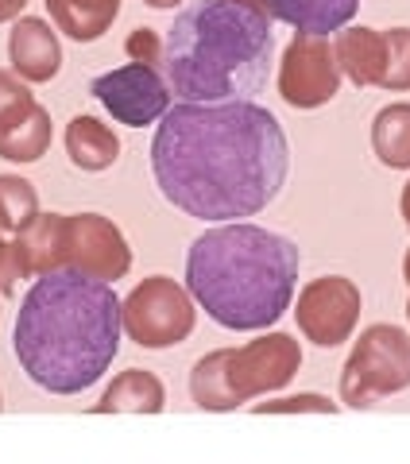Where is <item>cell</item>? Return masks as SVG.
I'll list each match as a JSON object with an SVG mask.
<instances>
[{
    "label": "cell",
    "mask_w": 410,
    "mask_h": 464,
    "mask_svg": "<svg viewBox=\"0 0 410 464\" xmlns=\"http://www.w3.org/2000/svg\"><path fill=\"white\" fill-rule=\"evenodd\" d=\"M155 186L198 221H244L268 209L290 174V143L271 109L256 101H179L151 140Z\"/></svg>",
    "instance_id": "obj_1"
},
{
    "label": "cell",
    "mask_w": 410,
    "mask_h": 464,
    "mask_svg": "<svg viewBox=\"0 0 410 464\" xmlns=\"http://www.w3.org/2000/svg\"><path fill=\"white\" fill-rule=\"evenodd\" d=\"M121 333V298L112 283L78 271H51L24 295L12 348L39 391L82 395L112 368Z\"/></svg>",
    "instance_id": "obj_2"
},
{
    "label": "cell",
    "mask_w": 410,
    "mask_h": 464,
    "mask_svg": "<svg viewBox=\"0 0 410 464\" xmlns=\"http://www.w3.org/2000/svg\"><path fill=\"white\" fill-rule=\"evenodd\" d=\"M302 252L271 228L225 221L190 244L186 290L221 329L259 333L295 302Z\"/></svg>",
    "instance_id": "obj_3"
},
{
    "label": "cell",
    "mask_w": 410,
    "mask_h": 464,
    "mask_svg": "<svg viewBox=\"0 0 410 464\" xmlns=\"http://www.w3.org/2000/svg\"><path fill=\"white\" fill-rule=\"evenodd\" d=\"M271 16L248 0H198L163 39V78L179 101H252L275 63Z\"/></svg>",
    "instance_id": "obj_4"
},
{
    "label": "cell",
    "mask_w": 410,
    "mask_h": 464,
    "mask_svg": "<svg viewBox=\"0 0 410 464\" xmlns=\"http://www.w3.org/2000/svg\"><path fill=\"white\" fill-rule=\"evenodd\" d=\"M302 368V348L290 333H268L240 348H217L190 372V399L201 411H237L271 391H283Z\"/></svg>",
    "instance_id": "obj_5"
},
{
    "label": "cell",
    "mask_w": 410,
    "mask_h": 464,
    "mask_svg": "<svg viewBox=\"0 0 410 464\" xmlns=\"http://www.w3.org/2000/svg\"><path fill=\"white\" fill-rule=\"evenodd\" d=\"M410 387V333L399 325H368L341 368V402L364 411Z\"/></svg>",
    "instance_id": "obj_6"
},
{
    "label": "cell",
    "mask_w": 410,
    "mask_h": 464,
    "mask_svg": "<svg viewBox=\"0 0 410 464\" xmlns=\"http://www.w3.org/2000/svg\"><path fill=\"white\" fill-rule=\"evenodd\" d=\"M121 322L124 337L140 348H174L194 333V295L167 275H151L121 302Z\"/></svg>",
    "instance_id": "obj_7"
},
{
    "label": "cell",
    "mask_w": 410,
    "mask_h": 464,
    "mask_svg": "<svg viewBox=\"0 0 410 464\" xmlns=\"http://www.w3.org/2000/svg\"><path fill=\"white\" fill-rule=\"evenodd\" d=\"M58 271H78L101 283H116L132 271L124 232L101 213H63L58 232Z\"/></svg>",
    "instance_id": "obj_8"
},
{
    "label": "cell",
    "mask_w": 410,
    "mask_h": 464,
    "mask_svg": "<svg viewBox=\"0 0 410 464\" xmlns=\"http://www.w3.org/2000/svg\"><path fill=\"white\" fill-rule=\"evenodd\" d=\"M90 93L105 105V112L116 124L128 128L159 124L174 97L163 78V66H148V63H128L109 70V74H97L90 82Z\"/></svg>",
    "instance_id": "obj_9"
},
{
    "label": "cell",
    "mask_w": 410,
    "mask_h": 464,
    "mask_svg": "<svg viewBox=\"0 0 410 464\" xmlns=\"http://www.w3.org/2000/svg\"><path fill=\"white\" fill-rule=\"evenodd\" d=\"M341 66L329 35L295 32L279 58V97L290 109H321L341 93Z\"/></svg>",
    "instance_id": "obj_10"
},
{
    "label": "cell",
    "mask_w": 410,
    "mask_h": 464,
    "mask_svg": "<svg viewBox=\"0 0 410 464\" xmlns=\"http://www.w3.org/2000/svg\"><path fill=\"white\" fill-rule=\"evenodd\" d=\"M298 329L317 348H337L353 337L360 322V286L345 275H321L298 290Z\"/></svg>",
    "instance_id": "obj_11"
},
{
    "label": "cell",
    "mask_w": 410,
    "mask_h": 464,
    "mask_svg": "<svg viewBox=\"0 0 410 464\" xmlns=\"http://www.w3.org/2000/svg\"><path fill=\"white\" fill-rule=\"evenodd\" d=\"M8 63H12V74H20L32 85H43L63 70V43H58L47 20L24 16L8 32Z\"/></svg>",
    "instance_id": "obj_12"
},
{
    "label": "cell",
    "mask_w": 410,
    "mask_h": 464,
    "mask_svg": "<svg viewBox=\"0 0 410 464\" xmlns=\"http://www.w3.org/2000/svg\"><path fill=\"white\" fill-rule=\"evenodd\" d=\"M248 5H256L263 16L295 27V32L329 35V32L348 27V20H353L360 8V0H248Z\"/></svg>",
    "instance_id": "obj_13"
},
{
    "label": "cell",
    "mask_w": 410,
    "mask_h": 464,
    "mask_svg": "<svg viewBox=\"0 0 410 464\" xmlns=\"http://www.w3.org/2000/svg\"><path fill=\"white\" fill-rule=\"evenodd\" d=\"M51 136H54L51 112L39 101H27L8 121H0V159H8V163H39L51 151Z\"/></svg>",
    "instance_id": "obj_14"
},
{
    "label": "cell",
    "mask_w": 410,
    "mask_h": 464,
    "mask_svg": "<svg viewBox=\"0 0 410 464\" xmlns=\"http://www.w3.org/2000/svg\"><path fill=\"white\" fill-rule=\"evenodd\" d=\"M333 51H337V66L341 74L353 82V85H379L384 78V32L376 27H341L333 39Z\"/></svg>",
    "instance_id": "obj_15"
},
{
    "label": "cell",
    "mask_w": 410,
    "mask_h": 464,
    "mask_svg": "<svg viewBox=\"0 0 410 464\" xmlns=\"http://www.w3.org/2000/svg\"><path fill=\"white\" fill-rule=\"evenodd\" d=\"M167 406V391L159 375L143 368H128L109 383V391L93 402V414H159Z\"/></svg>",
    "instance_id": "obj_16"
},
{
    "label": "cell",
    "mask_w": 410,
    "mask_h": 464,
    "mask_svg": "<svg viewBox=\"0 0 410 464\" xmlns=\"http://www.w3.org/2000/svg\"><path fill=\"white\" fill-rule=\"evenodd\" d=\"M66 155L70 163L85 174H101L121 159V140L109 124H101L97 116H74L66 124Z\"/></svg>",
    "instance_id": "obj_17"
},
{
    "label": "cell",
    "mask_w": 410,
    "mask_h": 464,
    "mask_svg": "<svg viewBox=\"0 0 410 464\" xmlns=\"http://www.w3.org/2000/svg\"><path fill=\"white\" fill-rule=\"evenodd\" d=\"M54 27L74 43H97L121 16V0H47Z\"/></svg>",
    "instance_id": "obj_18"
},
{
    "label": "cell",
    "mask_w": 410,
    "mask_h": 464,
    "mask_svg": "<svg viewBox=\"0 0 410 464\" xmlns=\"http://www.w3.org/2000/svg\"><path fill=\"white\" fill-rule=\"evenodd\" d=\"M58 232H63V213H39L32 225L16 232V248L27 267V279L58 271Z\"/></svg>",
    "instance_id": "obj_19"
},
{
    "label": "cell",
    "mask_w": 410,
    "mask_h": 464,
    "mask_svg": "<svg viewBox=\"0 0 410 464\" xmlns=\"http://www.w3.org/2000/svg\"><path fill=\"white\" fill-rule=\"evenodd\" d=\"M372 151L391 170H410V105H387L372 121Z\"/></svg>",
    "instance_id": "obj_20"
},
{
    "label": "cell",
    "mask_w": 410,
    "mask_h": 464,
    "mask_svg": "<svg viewBox=\"0 0 410 464\" xmlns=\"http://www.w3.org/2000/svg\"><path fill=\"white\" fill-rule=\"evenodd\" d=\"M39 217L35 186L20 174H0V232H20Z\"/></svg>",
    "instance_id": "obj_21"
},
{
    "label": "cell",
    "mask_w": 410,
    "mask_h": 464,
    "mask_svg": "<svg viewBox=\"0 0 410 464\" xmlns=\"http://www.w3.org/2000/svg\"><path fill=\"white\" fill-rule=\"evenodd\" d=\"M384 90H410V27H391L384 32Z\"/></svg>",
    "instance_id": "obj_22"
},
{
    "label": "cell",
    "mask_w": 410,
    "mask_h": 464,
    "mask_svg": "<svg viewBox=\"0 0 410 464\" xmlns=\"http://www.w3.org/2000/svg\"><path fill=\"white\" fill-rule=\"evenodd\" d=\"M337 414V402H329L326 395H290V399H275V402H259L256 414Z\"/></svg>",
    "instance_id": "obj_23"
},
{
    "label": "cell",
    "mask_w": 410,
    "mask_h": 464,
    "mask_svg": "<svg viewBox=\"0 0 410 464\" xmlns=\"http://www.w3.org/2000/svg\"><path fill=\"white\" fill-rule=\"evenodd\" d=\"M27 279V267L20 259L16 240H0V298H12L16 286Z\"/></svg>",
    "instance_id": "obj_24"
},
{
    "label": "cell",
    "mask_w": 410,
    "mask_h": 464,
    "mask_svg": "<svg viewBox=\"0 0 410 464\" xmlns=\"http://www.w3.org/2000/svg\"><path fill=\"white\" fill-rule=\"evenodd\" d=\"M124 51L132 63H148V66H163V39H159V32H151V27H136V32L128 35Z\"/></svg>",
    "instance_id": "obj_25"
},
{
    "label": "cell",
    "mask_w": 410,
    "mask_h": 464,
    "mask_svg": "<svg viewBox=\"0 0 410 464\" xmlns=\"http://www.w3.org/2000/svg\"><path fill=\"white\" fill-rule=\"evenodd\" d=\"M27 101H35L32 90H27V82L20 74H12V70H0V121H8Z\"/></svg>",
    "instance_id": "obj_26"
},
{
    "label": "cell",
    "mask_w": 410,
    "mask_h": 464,
    "mask_svg": "<svg viewBox=\"0 0 410 464\" xmlns=\"http://www.w3.org/2000/svg\"><path fill=\"white\" fill-rule=\"evenodd\" d=\"M27 8V0H0V24H8V20H16L20 12Z\"/></svg>",
    "instance_id": "obj_27"
},
{
    "label": "cell",
    "mask_w": 410,
    "mask_h": 464,
    "mask_svg": "<svg viewBox=\"0 0 410 464\" xmlns=\"http://www.w3.org/2000/svg\"><path fill=\"white\" fill-rule=\"evenodd\" d=\"M399 209H403V221L410 225V182L403 186V198H399Z\"/></svg>",
    "instance_id": "obj_28"
},
{
    "label": "cell",
    "mask_w": 410,
    "mask_h": 464,
    "mask_svg": "<svg viewBox=\"0 0 410 464\" xmlns=\"http://www.w3.org/2000/svg\"><path fill=\"white\" fill-rule=\"evenodd\" d=\"M143 5H148V8H159V12H167V8H179L182 0H143Z\"/></svg>",
    "instance_id": "obj_29"
},
{
    "label": "cell",
    "mask_w": 410,
    "mask_h": 464,
    "mask_svg": "<svg viewBox=\"0 0 410 464\" xmlns=\"http://www.w3.org/2000/svg\"><path fill=\"white\" fill-rule=\"evenodd\" d=\"M403 279H406V286H410V248H406V256H403Z\"/></svg>",
    "instance_id": "obj_30"
},
{
    "label": "cell",
    "mask_w": 410,
    "mask_h": 464,
    "mask_svg": "<svg viewBox=\"0 0 410 464\" xmlns=\"http://www.w3.org/2000/svg\"><path fill=\"white\" fill-rule=\"evenodd\" d=\"M406 317H410V302H406Z\"/></svg>",
    "instance_id": "obj_31"
},
{
    "label": "cell",
    "mask_w": 410,
    "mask_h": 464,
    "mask_svg": "<svg viewBox=\"0 0 410 464\" xmlns=\"http://www.w3.org/2000/svg\"><path fill=\"white\" fill-rule=\"evenodd\" d=\"M0 406H5V402H0Z\"/></svg>",
    "instance_id": "obj_32"
}]
</instances>
